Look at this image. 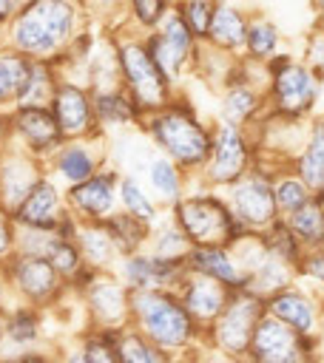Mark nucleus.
<instances>
[{
	"instance_id": "obj_11",
	"label": "nucleus",
	"mask_w": 324,
	"mask_h": 363,
	"mask_svg": "<svg viewBox=\"0 0 324 363\" xmlns=\"http://www.w3.org/2000/svg\"><path fill=\"white\" fill-rule=\"evenodd\" d=\"M315 354H318L315 337L296 332L293 326L281 323L267 312L256 323L247 346V360H256V363H301Z\"/></svg>"
},
{
	"instance_id": "obj_40",
	"label": "nucleus",
	"mask_w": 324,
	"mask_h": 363,
	"mask_svg": "<svg viewBox=\"0 0 324 363\" xmlns=\"http://www.w3.org/2000/svg\"><path fill=\"white\" fill-rule=\"evenodd\" d=\"M293 281H296V267L270 252V255L264 258V264L250 275L247 286H250L253 292H259V295H270V292H276V289H281V286H287V284H293Z\"/></svg>"
},
{
	"instance_id": "obj_8",
	"label": "nucleus",
	"mask_w": 324,
	"mask_h": 363,
	"mask_svg": "<svg viewBox=\"0 0 324 363\" xmlns=\"http://www.w3.org/2000/svg\"><path fill=\"white\" fill-rule=\"evenodd\" d=\"M256 162H259V150H256L253 133L247 128L213 119L210 150H207V159H205L199 176H193V179L213 190H225L239 176H244Z\"/></svg>"
},
{
	"instance_id": "obj_18",
	"label": "nucleus",
	"mask_w": 324,
	"mask_h": 363,
	"mask_svg": "<svg viewBox=\"0 0 324 363\" xmlns=\"http://www.w3.org/2000/svg\"><path fill=\"white\" fill-rule=\"evenodd\" d=\"M176 295L185 303V309L190 312V318L199 323V329L205 332L219 318V312L225 309V303L233 295V289L227 284L205 275V272L185 269L182 281L176 284Z\"/></svg>"
},
{
	"instance_id": "obj_38",
	"label": "nucleus",
	"mask_w": 324,
	"mask_h": 363,
	"mask_svg": "<svg viewBox=\"0 0 324 363\" xmlns=\"http://www.w3.org/2000/svg\"><path fill=\"white\" fill-rule=\"evenodd\" d=\"M230 252H233V258H236V264L247 272V281H250V275L264 264V258L270 255V250H267V241H264V233L261 230H242L230 244Z\"/></svg>"
},
{
	"instance_id": "obj_37",
	"label": "nucleus",
	"mask_w": 324,
	"mask_h": 363,
	"mask_svg": "<svg viewBox=\"0 0 324 363\" xmlns=\"http://www.w3.org/2000/svg\"><path fill=\"white\" fill-rule=\"evenodd\" d=\"M105 224H108V230H111V235H114V241L119 247V255L134 252V250H142L145 241H148L151 224L142 221V218H136V216H131V213H125V210H117L114 216H108Z\"/></svg>"
},
{
	"instance_id": "obj_10",
	"label": "nucleus",
	"mask_w": 324,
	"mask_h": 363,
	"mask_svg": "<svg viewBox=\"0 0 324 363\" xmlns=\"http://www.w3.org/2000/svg\"><path fill=\"white\" fill-rule=\"evenodd\" d=\"M145 43L156 60V65L162 68V74L176 85L182 88L188 79H190V62H193V54H196V45L199 40L190 34V28L179 20V14L171 11L159 20V26L153 31L145 34Z\"/></svg>"
},
{
	"instance_id": "obj_20",
	"label": "nucleus",
	"mask_w": 324,
	"mask_h": 363,
	"mask_svg": "<svg viewBox=\"0 0 324 363\" xmlns=\"http://www.w3.org/2000/svg\"><path fill=\"white\" fill-rule=\"evenodd\" d=\"M68 213V204L60 199V187L51 179H40L26 199L14 207L11 218L17 227H37V230H57L60 218Z\"/></svg>"
},
{
	"instance_id": "obj_29",
	"label": "nucleus",
	"mask_w": 324,
	"mask_h": 363,
	"mask_svg": "<svg viewBox=\"0 0 324 363\" xmlns=\"http://www.w3.org/2000/svg\"><path fill=\"white\" fill-rule=\"evenodd\" d=\"M91 94H94V116L102 130H111V128L125 130V128L142 122L139 108L134 105V99L125 94L122 85L105 88V91H91Z\"/></svg>"
},
{
	"instance_id": "obj_30",
	"label": "nucleus",
	"mask_w": 324,
	"mask_h": 363,
	"mask_svg": "<svg viewBox=\"0 0 324 363\" xmlns=\"http://www.w3.org/2000/svg\"><path fill=\"white\" fill-rule=\"evenodd\" d=\"M279 51H284V34H281L279 23L264 11H250L247 14V31H244L242 54L250 57V60L267 62Z\"/></svg>"
},
{
	"instance_id": "obj_26",
	"label": "nucleus",
	"mask_w": 324,
	"mask_h": 363,
	"mask_svg": "<svg viewBox=\"0 0 324 363\" xmlns=\"http://www.w3.org/2000/svg\"><path fill=\"white\" fill-rule=\"evenodd\" d=\"M54 153H57L54 156V170L68 187L77 184V182H85L88 176H94L105 164V156L99 150L88 147L85 139H63Z\"/></svg>"
},
{
	"instance_id": "obj_51",
	"label": "nucleus",
	"mask_w": 324,
	"mask_h": 363,
	"mask_svg": "<svg viewBox=\"0 0 324 363\" xmlns=\"http://www.w3.org/2000/svg\"><path fill=\"white\" fill-rule=\"evenodd\" d=\"M9 128H11V122H9V119H6L3 113H0V142L6 139V133H9Z\"/></svg>"
},
{
	"instance_id": "obj_54",
	"label": "nucleus",
	"mask_w": 324,
	"mask_h": 363,
	"mask_svg": "<svg viewBox=\"0 0 324 363\" xmlns=\"http://www.w3.org/2000/svg\"><path fill=\"white\" fill-rule=\"evenodd\" d=\"M0 292H3V275H0Z\"/></svg>"
},
{
	"instance_id": "obj_34",
	"label": "nucleus",
	"mask_w": 324,
	"mask_h": 363,
	"mask_svg": "<svg viewBox=\"0 0 324 363\" xmlns=\"http://www.w3.org/2000/svg\"><path fill=\"white\" fill-rule=\"evenodd\" d=\"M117 199H119V210L142 218V221H153L165 207L156 201V196L148 190V184L142 182V176L136 173H119V184H117Z\"/></svg>"
},
{
	"instance_id": "obj_47",
	"label": "nucleus",
	"mask_w": 324,
	"mask_h": 363,
	"mask_svg": "<svg viewBox=\"0 0 324 363\" xmlns=\"http://www.w3.org/2000/svg\"><path fill=\"white\" fill-rule=\"evenodd\" d=\"M296 278L301 284H313V286L324 289V244L301 252V261L296 267Z\"/></svg>"
},
{
	"instance_id": "obj_50",
	"label": "nucleus",
	"mask_w": 324,
	"mask_h": 363,
	"mask_svg": "<svg viewBox=\"0 0 324 363\" xmlns=\"http://www.w3.org/2000/svg\"><path fill=\"white\" fill-rule=\"evenodd\" d=\"M313 6H315V14H318V26L324 28V0H313Z\"/></svg>"
},
{
	"instance_id": "obj_7",
	"label": "nucleus",
	"mask_w": 324,
	"mask_h": 363,
	"mask_svg": "<svg viewBox=\"0 0 324 363\" xmlns=\"http://www.w3.org/2000/svg\"><path fill=\"white\" fill-rule=\"evenodd\" d=\"M264 295L253 292L250 286L233 289L219 318L202 332V357H227V360H247V346L253 337L256 323L264 315Z\"/></svg>"
},
{
	"instance_id": "obj_48",
	"label": "nucleus",
	"mask_w": 324,
	"mask_h": 363,
	"mask_svg": "<svg viewBox=\"0 0 324 363\" xmlns=\"http://www.w3.org/2000/svg\"><path fill=\"white\" fill-rule=\"evenodd\" d=\"M14 252V218L11 213L0 210V258H9Z\"/></svg>"
},
{
	"instance_id": "obj_33",
	"label": "nucleus",
	"mask_w": 324,
	"mask_h": 363,
	"mask_svg": "<svg viewBox=\"0 0 324 363\" xmlns=\"http://www.w3.org/2000/svg\"><path fill=\"white\" fill-rule=\"evenodd\" d=\"M304 250L324 244V196H310L301 207L281 216Z\"/></svg>"
},
{
	"instance_id": "obj_42",
	"label": "nucleus",
	"mask_w": 324,
	"mask_h": 363,
	"mask_svg": "<svg viewBox=\"0 0 324 363\" xmlns=\"http://www.w3.org/2000/svg\"><path fill=\"white\" fill-rule=\"evenodd\" d=\"M173 0H125V23L128 28L148 34L159 26V20L171 11Z\"/></svg>"
},
{
	"instance_id": "obj_32",
	"label": "nucleus",
	"mask_w": 324,
	"mask_h": 363,
	"mask_svg": "<svg viewBox=\"0 0 324 363\" xmlns=\"http://www.w3.org/2000/svg\"><path fill=\"white\" fill-rule=\"evenodd\" d=\"M43 179V173L31 164V159L0 162V210L14 213V207L26 199V193Z\"/></svg>"
},
{
	"instance_id": "obj_52",
	"label": "nucleus",
	"mask_w": 324,
	"mask_h": 363,
	"mask_svg": "<svg viewBox=\"0 0 324 363\" xmlns=\"http://www.w3.org/2000/svg\"><path fill=\"white\" fill-rule=\"evenodd\" d=\"M3 335H6V320H3V315H0V343H3Z\"/></svg>"
},
{
	"instance_id": "obj_4",
	"label": "nucleus",
	"mask_w": 324,
	"mask_h": 363,
	"mask_svg": "<svg viewBox=\"0 0 324 363\" xmlns=\"http://www.w3.org/2000/svg\"><path fill=\"white\" fill-rule=\"evenodd\" d=\"M114 51H117V65H119V85L134 99L142 116L168 105L179 94V88L156 65L145 43V34L122 26V31L114 37Z\"/></svg>"
},
{
	"instance_id": "obj_14",
	"label": "nucleus",
	"mask_w": 324,
	"mask_h": 363,
	"mask_svg": "<svg viewBox=\"0 0 324 363\" xmlns=\"http://www.w3.org/2000/svg\"><path fill=\"white\" fill-rule=\"evenodd\" d=\"M264 309H267V315L279 318L281 323L293 326L296 332L315 337L318 323H321V315H324V301L310 286H304L296 278L293 284H287V286L264 295Z\"/></svg>"
},
{
	"instance_id": "obj_53",
	"label": "nucleus",
	"mask_w": 324,
	"mask_h": 363,
	"mask_svg": "<svg viewBox=\"0 0 324 363\" xmlns=\"http://www.w3.org/2000/svg\"><path fill=\"white\" fill-rule=\"evenodd\" d=\"M74 3H80V6H85V3H94V0H74Z\"/></svg>"
},
{
	"instance_id": "obj_6",
	"label": "nucleus",
	"mask_w": 324,
	"mask_h": 363,
	"mask_svg": "<svg viewBox=\"0 0 324 363\" xmlns=\"http://www.w3.org/2000/svg\"><path fill=\"white\" fill-rule=\"evenodd\" d=\"M267 111L287 119H310L321 99V77L304 57H293L290 51H279L267 62Z\"/></svg>"
},
{
	"instance_id": "obj_25",
	"label": "nucleus",
	"mask_w": 324,
	"mask_h": 363,
	"mask_svg": "<svg viewBox=\"0 0 324 363\" xmlns=\"http://www.w3.org/2000/svg\"><path fill=\"white\" fill-rule=\"evenodd\" d=\"M290 167L301 176V182L313 190V196H324V116L310 119L307 136L296 156L290 159Z\"/></svg>"
},
{
	"instance_id": "obj_2",
	"label": "nucleus",
	"mask_w": 324,
	"mask_h": 363,
	"mask_svg": "<svg viewBox=\"0 0 324 363\" xmlns=\"http://www.w3.org/2000/svg\"><path fill=\"white\" fill-rule=\"evenodd\" d=\"M171 360L202 357V329L179 301L176 289H131V320Z\"/></svg>"
},
{
	"instance_id": "obj_46",
	"label": "nucleus",
	"mask_w": 324,
	"mask_h": 363,
	"mask_svg": "<svg viewBox=\"0 0 324 363\" xmlns=\"http://www.w3.org/2000/svg\"><path fill=\"white\" fill-rule=\"evenodd\" d=\"M6 335L14 340V343H34L37 335H40V318L34 309H17L9 320H6Z\"/></svg>"
},
{
	"instance_id": "obj_5",
	"label": "nucleus",
	"mask_w": 324,
	"mask_h": 363,
	"mask_svg": "<svg viewBox=\"0 0 324 363\" xmlns=\"http://www.w3.org/2000/svg\"><path fill=\"white\" fill-rule=\"evenodd\" d=\"M171 218L182 227V233L190 238V244H230L244 227L233 218L222 190H213L196 179H190L188 190L165 207Z\"/></svg>"
},
{
	"instance_id": "obj_23",
	"label": "nucleus",
	"mask_w": 324,
	"mask_h": 363,
	"mask_svg": "<svg viewBox=\"0 0 324 363\" xmlns=\"http://www.w3.org/2000/svg\"><path fill=\"white\" fill-rule=\"evenodd\" d=\"M139 176H142V182L148 184V190L156 196V201L162 207H171L188 190V184L193 179L188 170H182L171 156H165L159 150L151 153V159L145 162V167H142Z\"/></svg>"
},
{
	"instance_id": "obj_35",
	"label": "nucleus",
	"mask_w": 324,
	"mask_h": 363,
	"mask_svg": "<svg viewBox=\"0 0 324 363\" xmlns=\"http://www.w3.org/2000/svg\"><path fill=\"white\" fill-rule=\"evenodd\" d=\"M310 196H313V190L301 182V176H298L290 164H281V167L273 170V199H276L279 216L293 213V210L301 207Z\"/></svg>"
},
{
	"instance_id": "obj_21",
	"label": "nucleus",
	"mask_w": 324,
	"mask_h": 363,
	"mask_svg": "<svg viewBox=\"0 0 324 363\" xmlns=\"http://www.w3.org/2000/svg\"><path fill=\"white\" fill-rule=\"evenodd\" d=\"M11 281H14V286L31 301V303H48L54 295H57V289H60V284L65 281L43 255H26V252H20L14 261H11Z\"/></svg>"
},
{
	"instance_id": "obj_16",
	"label": "nucleus",
	"mask_w": 324,
	"mask_h": 363,
	"mask_svg": "<svg viewBox=\"0 0 324 363\" xmlns=\"http://www.w3.org/2000/svg\"><path fill=\"white\" fill-rule=\"evenodd\" d=\"M48 108L63 130V139H91L94 133H102L94 116V94L82 85L57 82Z\"/></svg>"
},
{
	"instance_id": "obj_19",
	"label": "nucleus",
	"mask_w": 324,
	"mask_h": 363,
	"mask_svg": "<svg viewBox=\"0 0 324 363\" xmlns=\"http://www.w3.org/2000/svg\"><path fill=\"white\" fill-rule=\"evenodd\" d=\"M11 128L31 153H54L63 142V130L48 105H17L11 113Z\"/></svg>"
},
{
	"instance_id": "obj_49",
	"label": "nucleus",
	"mask_w": 324,
	"mask_h": 363,
	"mask_svg": "<svg viewBox=\"0 0 324 363\" xmlns=\"http://www.w3.org/2000/svg\"><path fill=\"white\" fill-rule=\"evenodd\" d=\"M14 11H17V3L14 0H0V23H9Z\"/></svg>"
},
{
	"instance_id": "obj_13",
	"label": "nucleus",
	"mask_w": 324,
	"mask_h": 363,
	"mask_svg": "<svg viewBox=\"0 0 324 363\" xmlns=\"http://www.w3.org/2000/svg\"><path fill=\"white\" fill-rule=\"evenodd\" d=\"M117 184H119V170L114 164H102L85 182H77L68 187L65 193L68 213L77 216L80 221H105L119 210Z\"/></svg>"
},
{
	"instance_id": "obj_12",
	"label": "nucleus",
	"mask_w": 324,
	"mask_h": 363,
	"mask_svg": "<svg viewBox=\"0 0 324 363\" xmlns=\"http://www.w3.org/2000/svg\"><path fill=\"white\" fill-rule=\"evenodd\" d=\"M88 312L99 329H125L131 320V289L114 269H91L80 284Z\"/></svg>"
},
{
	"instance_id": "obj_43",
	"label": "nucleus",
	"mask_w": 324,
	"mask_h": 363,
	"mask_svg": "<svg viewBox=\"0 0 324 363\" xmlns=\"http://www.w3.org/2000/svg\"><path fill=\"white\" fill-rule=\"evenodd\" d=\"M264 241H267V250L273 252V255H279L281 261H287V264H293V267H298V261H301V252H304V247L298 244V238L293 235V230L287 227V221L279 216L276 221H270L264 230Z\"/></svg>"
},
{
	"instance_id": "obj_41",
	"label": "nucleus",
	"mask_w": 324,
	"mask_h": 363,
	"mask_svg": "<svg viewBox=\"0 0 324 363\" xmlns=\"http://www.w3.org/2000/svg\"><path fill=\"white\" fill-rule=\"evenodd\" d=\"M28 57H23L20 51H0V105L6 102H17V94L26 82L28 74Z\"/></svg>"
},
{
	"instance_id": "obj_9",
	"label": "nucleus",
	"mask_w": 324,
	"mask_h": 363,
	"mask_svg": "<svg viewBox=\"0 0 324 363\" xmlns=\"http://www.w3.org/2000/svg\"><path fill=\"white\" fill-rule=\"evenodd\" d=\"M233 218L244 230H264L270 221L279 218L276 199H273V167L256 162L244 176L222 190Z\"/></svg>"
},
{
	"instance_id": "obj_36",
	"label": "nucleus",
	"mask_w": 324,
	"mask_h": 363,
	"mask_svg": "<svg viewBox=\"0 0 324 363\" xmlns=\"http://www.w3.org/2000/svg\"><path fill=\"white\" fill-rule=\"evenodd\" d=\"M54 88H57V77H54L51 65L31 60L28 62L26 82H23L14 105H48L51 96H54Z\"/></svg>"
},
{
	"instance_id": "obj_44",
	"label": "nucleus",
	"mask_w": 324,
	"mask_h": 363,
	"mask_svg": "<svg viewBox=\"0 0 324 363\" xmlns=\"http://www.w3.org/2000/svg\"><path fill=\"white\" fill-rule=\"evenodd\" d=\"M82 360L91 363H119V329H94L82 343Z\"/></svg>"
},
{
	"instance_id": "obj_15",
	"label": "nucleus",
	"mask_w": 324,
	"mask_h": 363,
	"mask_svg": "<svg viewBox=\"0 0 324 363\" xmlns=\"http://www.w3.org/2000/svg\"><path fill=\"white\" fill-rule=\"evenodd\" d=\"M185 264L168 261L148 247L119 255L114 272L125 281L128 289H176V284L185 275Z\"/></svg>"
},
{
	"instance_id": "obj_31",
	"label": "nucleus",
	"mask_w": 324,
	"mask_h": 363,
	"mask_svg": "<svg viewBox=\"0 0 324 363\" xmlns=\"http://www.w3.org/2000/svg\"><path fill=\"white\" fill-rule=\"evenodd\" d=\"M145 247H148L151 252L168 258V261H179V264H185V261H188V252H190L193 244H190V238L182 233V227L171 218V213L162 210V213L151 221Z\"/></svg>"
},
{
	"instance_id": "obj_3",
	"label": "nucleus",
	"mask_w": 324,
	"mask_h": 363,
	"mask_svg": "<svg viewBox=\"0 0 324 363\" xmlns=\"http://www.w3.org/2000/svg\"><path fill=\"white\" fill-rule=\"evenodd\" d=\"M11 48L28 60H45L77 37L74 0H26L11 14Z\"/></svg>"
},
{
	"instance_id": "obj_24",
	"label": "nucleus",
	"mask_w": 324,
	"mask_h": 363,
	"mask_svg": "<svg viewBox=\"0 0 324 363\" xmlns=\"http://www.w3.org/2000/svg\"><path fill=\"white\" fill-rule=\"evenodd\" d=\"M247 9L239 6L236 0H216L213 6V17H210V28H207V43L230 51V54H242L244 48V31H247Z\"/></svg>"
},
{
	"instance_id": "obj_28",
	"label": "nucleus",
	"mask_w": 324,
	"mask_h": 363,
	"mask_svg": "<svg viewBox=\"0 0 324 363\" xmlns=\"http://www.w3.org/2000/svg\"><path fill=\"white\" fill-rule=\"evenodd\" d=\"M236 60H239V54L222 51V48L210 45L207 40H199L193 62H190V79H199L207 91L216 94V91H222L233 79Z\"/></svg>"
},
{
	"instance_id": "obj_22",
	"label": "nucleus",
	"mask_w": 324,
	"mask_h": 363,
	"mask_svg": "<svg viewBox=\"0 0 324 363\" xmlns=\"http://www.w3.org/2000/svg\"><path fill=\"white\" fill-rule=\"evenodd\" d=\"M185 267L193 269V272H205V275L227 284L230 289L247 286V272L236 264L227 244H196V247H190Z\"/></svg>"
},
{
	"instance_id": "obj_17",
	"label": "nucleus",
	"mask_w": 324,
	"mask_h": 363,
	"mask_svg": "<svg viewBox=\"0 0 324 363\" xmlns=\"http://www.w3.org/2000/svg\"><path fill=\"white\" fill-rule=\"evenodd\" d=\"M264 113H267L264 88L250 82L247 77H239L236 71H233V79L222 91H216V113H213V119H222V122H230V125H239V128L250 130Z\"/></svg>"
},
{
	"instance_id": "obj_45",
	"label": "nucleus",
	"mask_w": 324,
	"mask_h": 363,
	"mask_svg": "<svg viewBox=\"0 0 324 363\" xmlns=\"http://www.w3.org/2000/svg\"><path fill=\"white\" fill-rule=\"evenodd\" d=\"M213 6H216V0H173V11L179 14V20L190 28V34L196 40H205L207 37Z\"/></svg>"
},
{
	"instance_id": "obj_39",
	"label": "nucleus",
	"mask_w": 324,
	"mask_h": 363,
	"mask_svg": "<svg viewBox=\"0 0 324 363\" xmlns=\"http://www.w3.org/2000/svg\"><path fill=\"white\" fill-rule=\"evenodd\" d=\"M119 360L122 363H168L171 357L153 340H148L139 329L125 326L119 329Z\"/></svg>"
},
{
	"instance_id": "obj_27",
	"label": "nucleus",
	"mask_w": 324,
	"mask_h": 363,
	"mask_svg": "<svg viewBox=\"0 0 324 363\" xmlns=\"http://www.w3.org/2000/svg\"><path fill=\"white\" fill-rule=\"evenodd\" d=\"M74 244L80 247L82 261L91 269H114L119 261V247L105 221H80L74 233Z\"/></svg>"
},
{
	"instance_id": "obj_1",
	"label": "nucleus",
	"mask_w": 324,
	"mask_h": 363,
	"mask_svg": "<svg viewBox=\"0 0 324 363\" xmlns=\"http://www.w3.org/2000/svg\"><path fill=\"white\" fill-rule=\"evenodd\" d=\"M139 125L159 153L171 156L190 176H199L210 150L213 116L207 119L182 88L168 105L145 113Z\"/></svg>"
}]
</instances>
